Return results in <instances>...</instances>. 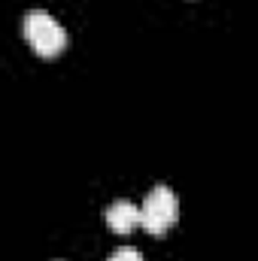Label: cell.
Returning <instances> with one entry per match:
<instances>
[{"instance_id": "obj_1", "label": "cell", "mask_w": 258, "mask_h": 261, "mask_svg": "<svg viewBox=\"0 0 258 261\" xmlns=\"http://www.w3.org/2000/svg\"><path fill=\"white\" fill-rule=\"evenodd\" d=\"M21 31H24V37H28V43L40 52V55H55V52H61L67 43V31L64 24L52 15V12H46V9H31L28 15H24V21H21Z\"/></svg>"}, {"instance_id": "obj_2", "label": "cell", "mask_w": 258, "mask_h": 261, "mask_svg": "<svg viewBox=\"0 0 258 261\" xmlns=\"http://www.w3.org/2000/svg\"><path fill=\"white\" fill-rule=\"evenodd\" d=\"M179 216V197L173 195L170 186H155L143 200V228L149 234H164Z\"/></svg>"}, {"instance_id": "obj_3", "label": "cell", "mask_w": 258, "mask_h": 261, "mask_svg": "<svg viewBox=\"0 0 258 261\" xmlns=\"http://www.w3.org/2000/svg\"><path fill=\"white\" fill-rule=\"evenodd\" d=\"M140 222H143V210H140L137 203L125 200V197H119V200H113V203L107 206V225H110L116 234H128V231H134Z\"/></svg>"}, {"instance_id": "obj_4", "label": "cell", "mask_w": 258, "mask_h": 261, "mask_svg": "<svg viewBox=\"0 0 258 261\" xmlns=\"http://www.w3.org/2000/svg\"><path fill=\"white\" fill-rule=\"evenodd\" d=\"M107 261H143V255H140L137 246H119V249L110 252V258Z\"/></svg>"}]
</instances>
